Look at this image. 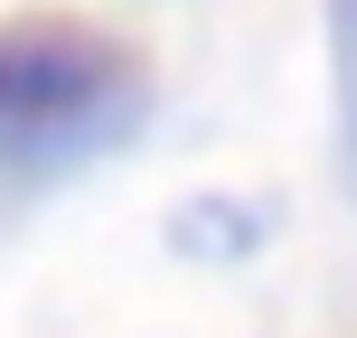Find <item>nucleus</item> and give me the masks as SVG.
<instances>
[{"label": "nucleus", "instance_id": "obj_2", "mask_svg": "<svg viewBox=\"0 0 357 338\" xmlns=\"http://www.w3.org/2000/svg\"><path fill=\"white\" fill-rule=\"evenodd\" d=\"M329 38V113H339V169L357 178V0H329L320 10Z\"/></svg>", "mask_w": 357, "mask_h": 338}, {"label": "nucleus", "instance_id": "obj_1", "mask_svg": "<svg viewBox=\"0 0 357 338\" xmlns=\"http://www.w3.org/2000/svg\"><path fill=\"white\" fill-rule=\"evenodd\" d=\"M151 113V56L85 10H19L0 19V188L104 160Z\"/></svg>", "mask_w": 357, "mask_h": 338}]
</instances>
